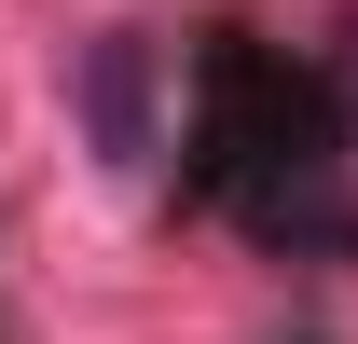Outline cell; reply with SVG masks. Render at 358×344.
Wrapping results in <instances>:
<instances>
[{
  "instance_id": "cell-1",
  "label": "cell",
  "mask_w": 358,
  "mask_h": 344,
  "mask_svg": "<svg viewBox=\"0 0 358 344\" xmlns=\"http://www.w3.org/2000/svg\"><path fill=\"white\" fill-rule=\"evenodd\" d=\"M345 96L317 83L303 55L248 42V28H221V42L193 55V138H179V193L193 207H221L248 248L275 261H345L358 248V179H345Z\"/></svg>"
},
{
  "instance_id": "cell-2",
  "label": "cell",
  "mask_w": 358,
  "mask_h": 344,
  "mask_svg": "<svg viewBox=\"0 0 358 344\" xmlns=\"http://www.w3.org/2000/svg\"><path fill=\"white\" fill-rule=\"evenodd\" d=\"M83 124H96V152H110V166H138V152H152V42H138V28H110V42L83 55Z\"/></svg>"
}]
</instances>
